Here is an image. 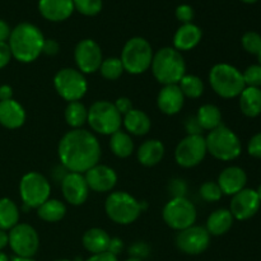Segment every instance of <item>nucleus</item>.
I'll return each mask as SVG.
<instances>
[{"instance_id":"nucleus-1","label":"nucleus","mask_w":261,"mask_h":261,"mask_svg":"<svg viewBox=\"0 0 261 261\" xmlns=\"http://www.w3.org/2000/svg\"><path fill=\"white\" fill-rule=\"evenodd\" d=\"M60 163L69 172L86 173L101 158V145L93 133L84 129H71L59 142Z\"/></svg>"},{"instance_id":"nucleus-2","label":"nucleus","mask_w":261,"mask_h":261,"mask_svg":"<svg viewBox=\"0 0 261 261\" xmlns=\"http://www.w3.org/2000/svg\"><path fill=\"white\" fill-rule=\"evenodd\" d=\"M43 42H45V36L40 28L28 22L15 25L10 31L8 38V45L12 51V56L23 64H30L37 60L38 56L42 54Z\"/></svg>"},{"instance_id":"nucleus-3","label":"nucleus","mask_w":261,"mask_h":261,"mask_svg":"<svg viewBox=\"0 0 261 261\" xmlns=\"http://www.w3.org/2000/svg\"><path fill=\"white\" fill-rule=\"evenodd\" d=\"M150 70L160 84H178L186 74L185 59L175 47H162L153 55Z\"/></svg>"},{"instance_id":"nucleus-4","label":"nucleus","mask_w":261,"mask_h":261,"mask_svg":"<svg viewBox=\"0 0 261 261\" xmlns=\"http://www.w3.org/2000/svg\"><path fill=\"white\" fill-rule=\"evenodd\" d=\"M212 89L222 98H234L246 88L242 73L233 65L226 63L216 64L209 71Z\"/></svg>"},{"instance_id":"nucleus-5","label":"nucleus","mask_w":261,"mask_h":261,"mask_svg":"<svg viewBox=\"0 0 261 261\" xmlns=\"http://www.w3.org/2000/svg\"><path fill=\"white\" fill-rule=\"evenodd\" d=\"M206 150L219 161H233L242 152L241 140L234 132L222 124L209 132L205 138Z\"/></svg>"},{"instance_id":"nucleus-6","label":"nucleus","mask_w":261,"mask_h":261,"mask_svg":"<svg viewBox=\"0 0 261 261\" xmlns=\"http://www.w3.org/2000/svg\"><path fill=\"white\" fill-rule=\"evenodd\" d=\"M153 48L148 40L143 37H133L126 41L121 51L124 70L133 75L143 74L150 68L153 60Z\"/></svg>"},{"instance_id":"nucleus-7","label":"nucleus","mask_w":261,"mask_h":261,"mask_svg":"<svg viewBox=\"0 0 261 261\" xmlns=\"http://www.w3.org/2000/svg\"><path fill=\"white\" fill-rule=\"evenodd\" d=\"M142 204L126 191H114L105 203V212L114 223L127 226L139 218Z\"/></svg>"},{"instance_id":"nucleus-8","label":"nucleus","mask_w":261,"mask_h":261,"mask_svg":"<svg viewBox=\"0 0 261 261\" xmlns=\"http://www.w3.org/2000/svg\"><path fill=\"white\" fill-rule=\"evenodd\" d=\"M87 122L97 134L112 135L121 127L122 116L112 102L101 99L92 103L88 109Z\"/></svg>"},{"instance_id":"nucleus-9","label":"nucleus","mask_w":261,"mask_h":261,"mask_svg":"<svg viewBox=\"0 0 261 261\" xmlns=\"http://www.w3.org/2000/svg\"><path fill=\"white\" fill-rule=\"evenodd\" d=\"M50 194L51 185L42 173L32 171L20 178L19 195L28 209H37L50 199Z\"/></svg>"},{"instance_id":"nucleus-10","label":"nucleus","mask_w":261,"mask_h":261,"mask_svg":"<svg viewBox=\"0 0 261 261\" xmlns=\"http://www.w3.org/2000/svg\"><path fill=\"white\" fill-rule=\"evenodd\" d=\"M54 87L63 99L81 101L88 91V83L83 73L74 68H63L54 76Z\"/></svg>"},{"instance_id":"nucleus-11","label":"nucleus","mask_w":261,"mask_h":261,"mask_svg":"<svg viewBox=\"0 0 261 261\" xmlns=\"http://www.w3.org/2000/svg\"><path fill=\"white\" fill-rule=\"evenodd\" d=\"M165 223L175 231H182L194 226L198 218L195 205L185 196L172 198L162 212Z\"/></svg>"},{"instance_id":"nucleus-12","label":"nucleus","mask_w":261,"mask_h":261,"mask_svg":"<svg viewBox=\"0 0 261 261\" xmlns=\"http://www.w3.org/2000/svg\"><path fill=\"white\" fill-rule=\"evenodd\" d=\"M9 246L15 256L32 259L40 249L37 231L28 223H18L8 232Z\"/></svg>"},{"instance_id":"nucleus-13","label":"nucleus","mask_w":261,"mask_h":261,"mask_svg":"<svg viewBox=\"0 0 261 261\" xmlns=\"http://www.w3.org/2000/svg\"><path fill=\"white\" fill-rule=\"evenodd\" d=\"M206 143L203 135H188L175 149V161L184 168H193L200 165L205 158Z\"/></svg>"},{"instance_id":"nucleus-14","label":"nucleus","mask_w":261,"mask_h":261,"mask_svg":"<svg viewBox=\"0 0 261 261\" xmlns=\"http://www.w3.org/2000/svg\"><path fill=\"white\" fill-rule=\"evenodd\" d=\"M74 60L76 69L83 74H93L99 70L103 55L101 46L92 38H84L74 48Z\"/></svg>"},{"instance_id":"nucleus-15","label":"nucleus","mask_w":261,"mask_h":261,"mask_svg":"<svg viewBox=\"0 0 261 261\" xmlns=\"http://www.w3.org/2000/svg\"><path fill=\"white\" fill-rule=\"evenodd\" d=\"M175 244L181 252L186 255H200L205 251L211 244V234L205 227L191 226L178 231Z\"/></svg>"},{"instance_id":"nucleus-16","label":"nucleus","mask_w":261,"mask_h":261,"mask_svg":"<svg viewBox=\"0 0 261 261\" xmlns=\"http://www.w3.org/2000/svg\"><path fill=\"white\" fill-rule=\"evenodd\" d=\"M260 199L257 196L256 190L246 189L232 196L229 212L234 219L239 221H247L252 218L260 209Z\"/></svg>"},{"instance_id":"nucleus-17","label":"nucleus","mask_w":261,"mask_h":261,"mask_svg":"<svg viewBox=\"0 0 261 261\" xmlns=\"http://www.w3.org/2000/svg\"><path fill=\"white\" fill-rule=\"evenodd\" d=\"M60 185L64 199L70 205L79 206L86 203L88 199L89 188L83 173L68 172L61 180Z\"/></svg>"},{"instance_id":"nucleus-18","label":"nucleus","mask_w":261,"mask_h":261,"mask_svg":"<svg viewBox=\"0 0 261 261\" xmlns=\"http://www.w3.org/2000/svg\"><path fill=\"white\" fill-rule=\"evenodd\" d=\"M89 190L96 193H109L116 186L117 175L114 168L97 163L83 173Z\"/></svg>"},{"instance_id":"nucleus-19","label":"nucleus","mask_w":261,"mask_h":261,"mask_svg":"<svg viewBox=\"0 0 261 261\" xmlns=\"http://www.w3.org/2000/svg\"><path fill=\"white\" fill-rule=\"evenodd\" d=\"M217 184L224 195L233 196L234 194L245 189L247 184V175L245 170L239 166H229L219 173Z\"/></svg>"},{"instance_id":"nucleus-20","label":"nucleus","mask_w":261,"mask_h":261,"mask_svg":"<svg viewBox=\"0 0 261 261\" xmlns=\"http://www.w3.org/2000/svg\"><path fill=\"white\" fill-rule=\"evenodd\" d=\"M185 103V96L177 84L163 86L157 96V106L165 115L172 116L178 114Z\"/></svg>"},{"instance_id":"nucleus-21","label":"nucleus","mask_w":261,"mask_h":261,"mask_svg":"<svg viewBox=\"0 0 261 261\" xmlns=\"http://www.w3.org/2000/svg\"><path fill=\"white\" fill-rule=\"evenodd\" d=\"M38 12L50 22H63L73 14V0H38Z\"/></svg>"},{"instance_id":"nucleus-22","label":"nucleus","mask_w":261,"mask_h":261,"mask_svg":"<svg viewBox=\"0 0 261 261\" xmlns=\"http://www.w3.org/2000/svg\"><path fill=\"white\" fill-rule=\"evenodd\" d=\"M25 111L15 99L0 101V125L7 129H18L25 122Z\"/></svg>"},{"instance_id":"nucleus-23","label":"nucleus","mask_w":261,"mask_h":261,"mask_svg":"<svg viewBox=\"0 0 261 261\" xmlns=\"http://www.w3.org/2000/svg\"><path fill=\"white\" fill-rule=\"evenodd\" d=\"M203 31L194 23L180 25L173 36V47L177 51H190L200 43Z\"/></svg>"},{"instance_id":"nucleus-24","label":"nucleus","mask_w":261,"mask_h":261,"mask_svg":"<svg viewBox=\"0 0 261 261\" xmlns=\"http://www.w3.org/2000/svg\"><path fill=\"white\" fill-rule=\"evenodd\" d=\"M165 157V145L158 139H148L138 148L137 158L145 167L157 166Z\"/></svg>"},{"instance_id":"nucleus-25","label":"nucleus","mask_w":261,"mask_h":261,"mask_svg":"<svg viewBox=\"0 0 261 261\" xmlns=\"http://www.w3.org/2000/svg\"><path fill=\"white\" fill-rule=\"evenodd\" d=\"M122 125L126 129L127 134L143 137V135H147L149 133L150 127H152V121H150V117L144 111L133 109L132 111L124 115Z\"/></svg>"},{"instance_id":"nucleus-26","label":"nucleus","mask_w":261,"mask_h":261,"mask_svg":"<svg viewBox=\"0 0 261 261\" xmlns=\"http://www.w3.org/2000/svg\"><path fill=\"white\" fill-rule=\"evenodd\" d=\"M233 216L229 209H217L206 219V231L211 236H223L233 226Z\"/></svg>"},{"instance_id":"nucleus-27","label":"nucleus","mask_w":261,"mask_h":261,"mask_svg":"<svg viewBox=\"0 0 261 261\" xmlns=\"http://www.w3.org/2000/svg\"><path fill=\"white\" fill-rule=\"evenodd\" d=\"M110 240H111V237L105 229L89 228L88 231L84 232L82 242H83V246L87 251L91 252L92 255H96L106 252L109 250Z\"/></svg>"},{"instance_id":"nucleus-28","label":"nucleus","mask_w":261,"mask_h":261,"mask_svg":"<svg viewBox=\"0 0 261 261\" xmlns=\"http://www.w3.org/2000/svg\"><path fill=\"white\" fill-rule=\"evenodd\" d=\"M240 109L247 117H256L261 114V89L246 87L240 94Z\"/></svg>"},{"instance_id":"nucleus-29","label":"nucleus","mask_w":261,"mask_h":261,"mask_svg":"<svg viewBox=\"0 0 261 261\" xmlns=\"http://www.w3.org/2000/svg\"><path fill=\"white\" fill-rule=\"evenodd\" d=\"M195 117L201 129L208 130V132H212L222 125V112L216 105L206 103L200 106Z\"/></svg>"},{"instance_id":"nucleus-30","label":"nucleus","mask_w":261,"mask_h":261,"mask_svg":"<svg viewBox=\"0 0 261 261\" xmlns=\"http://www.w3.org/2000/svg\"><path fill=\"white\" fill-rule=\"evenodd\" d=\"M110 149L116 157L127 158L134 152V140L121 129L110 135Z\"/></svg>"},{"instance_id":"nucleus-31","label":"nucleus","mask_w":261,"mask_h":261,"mask_svg":"<svg viewBox=\"0 0 261 261\" xmlns=\"http://www.w3.org/2000/svg\"><path fill=\"white\" fill-rule=\"evenodd\" d=\"M19 223V209L9 198L0 199V229L9 232Z\"/></svg>"},{"instance_id":"nucleus-32","label":"nucleus","mask_w":261,"mask_h":261,"mask_svg":"<svg viewBox=\"0 0 261 261\" xmlns=\"http://www.w3.org/2000/svg\"><path fill=\"white\" fill-rule=\"evenodd\" d=\"M66 214V205L58 199H48L37 208V216L47 223L61 221Z\"/></svg>"},{"instance_id":"nucleus-33","label":"nucleus","mask_w":261,"mask_h":261,"mask_svg":"<svg viewBox=\"0 0 261 261\" xmlns=\"http://www.w3.org/2000/svg\"><path fill=\"white\" fill-rule=\"evenodd\" d=\"M64 116H65V121L69 126L73 127V129H82V126L87 124L88 109L81 101L68 102Z\"/></svg>"},{"instance_id":"nucleus-34","label":"nucleus","mask_w":261,"mask_h":261,"mask_svg":"<svg viewBox=\"0 0 261 261\" xmlns=\"http://www.w3.org/2000/svg\"><path fill=\"white\" fill-rule=\"evenodd\" d=\"M177 86L180 87L184 96L188 98H199L204 93L203 81L198 75L193 74H185Z\"/></svg>"},{"instance_id":"nucleus-35","label":"nucleus","mask_w":261,"mask_h":261,"mask_svg":"<svg viewBox=\"0 0 261 261\" xmlns=\"http://www.w3.org/2000/svg\"><path fill=\"white\" fill-rule=\"evenodd\" d=\"M124 66H122L120 58H107L103 59L101 66H99V73L107 81H116L124 73Z\"/></svg>"},{"instance_id":"nucleus-36","label":"nucleus","mask_w":261,"mask_h":261,"mask_svg":"<svg viewBox=\"0 0 261 261\" xmlns=\"http://www.w3.org/2000/svg\"><path fill=\"white\" fill-rule=\"evenodd\" d=\"M73 4L74 10H78L86 17H94L99 14L103 7L102 0H73Z\"/></svg>"},{"instance_id":"nucleus-37","label":"nucleus","mask_w":261,"mask_h":261,"mask_svg":"<svg viewBox=\"0 0 261 261\" xmlns=\"http://www.w3.org/2000/svg\"><path fill=\"white\" fill-rule=\"evenodd\" d=\"M199 194H200L201 199L204 201H208V203H214V201L221 200L222 195H223L221 188H219V185L216 181H206V182H204L200 186Z\"/></svg>"},{"instance_id":"nucleus-38","label":"nucleus","mask_w":261,"mask_h":261,"mask_svg":"<svg viewBox=\"0 0 261 261\" xmlns=\"http://www.w3.org/2000/svg\"><path fill=\"white\" fill-rule=\"evenodd\" d=\"M241 43L244 50L252 55H257L261 51V36L254 31L245 33L241 38Z\"/></svg>"},{"instance_id":"nucleus-39","label":"nucleus","mask_w":261,"mask_h":261,"mask_svg":"<svg viewBox=\"0 0 261 261\" xmlns=\"http://www.w3.org/2000/svg\"><path fill=\"white\" fill-rule=\"evenodd\" d=\"M244 76V82L246 87H255V88H260L261 87V65L259 64H254L250 65L249 68L245 69L242 73Z\"/></svg>"},{"instance_id":"nucleus-40","label":"nucleus","mask_w":261,"mask_h":261,"mask_svg":"<svg viewBox=\"0 0 261 261\" xmlns=\"http://www.w3.org/2000/svg\"><path fill=\"white\" fill-rule=\"evenodd\" d=\"M176 18L177 20H180L182 24H186V23H193L194 17H195V13H194L193 7L188 4H181L176 8Z\"/></svg>"},{"instance_id":"nucleus-41","label":"nucleus","mask_w":261,"mask_h":261,"mask_svg":"<svg viewBox=\"0 0 261 261\" xmlns=\"http://www.w3.org/2000/svg\"><path fill=\"white\" fill-rule=\"evenodd\" d=\"M129 254L132 255V257H134V259L143 260L144 257L148 256V254H149V247H148V245H145L144 242H135V244L129 249Z\"/></svg>"},{"instance_id":"nucleus-42","label":"nucleus","mask_w":261,"mask_h":261,"mask_svg":"<svg viewBox=\"0 0 261 261\" xmlns=\"http://www.w3.org/2000/svg\"><path fill=\"white\" fill-rule=\"evenodd\" d=\"M247 152L251 157L261 158V133H257L250 139L247 144Z\"/></svg>"},{"instance_id":"nucleus-43","label":"nucleus","mask_w":261,"mask_h":261,"mask_svg":"<svg viewBox=\"0 0 261 261\" xmlns=\"http://www.w3.org/2000/svg\"><path fill=\"white\" fill-rule=\"evenodd\" d=\"M114 105L115 107H116L117 111L121 114V116H124V115H126L127 112L132 111V110L134 109V107H133L132 99L127 98V97H119V98L114 102Z\"/></svg>"},{"instance_id":"nucleus-44","label":"nucleus","mask_w":261,"mask_h":261,"mask_svg":"<svg viewBox=\"0 0 261 261\" xmlns=\"http://www.w3.org/2000/svg\"><path fill=\"white\" fill-rule=\"evenodd\" d=\"M12 51L8 42H0V69L5 68L12 60Z\"/></svg>"},{"instance_id":"nucleus-45","label":"nucleus","mask_w":261,"mask_h":261,"mask_svg":"<svg viewBox=\"0 0 261 261\" xmlns=\"http://www.w3.org/2000/svg\"><path fill=\"white\" fill-rule=\"evenodd\" d=\"M186 132H188V135H201L203 134V129L199 125L198 120H196L195 116L188 117L185 122Z\"/></svg>"},{"instance_id":"nucleus-46","label":"nucleus","mask_w":261,"mask_h":261,"mask_svg":"<svg viewBox=\"0 0 261 261\" xmlns=\"http://www.w3.org/2000/svg\"><path fill=\"white\" fill-rule=\"evenodd\" d=\"M60 51V45L56 40H53V38H48L46 40L45 38V42H43L42 46V54L48 56H55L56 54H59Z\"/></svg>"},{"instance_id":"nucleus-47","label":"nucleus","mask_w":261,"mask_h":261,"mask_svg":"<svg viewBox=\"0 0 261 261\" xmlns=\"http://www.w3.org/2000/svg\"><path fill=\"white\" fill-rule=\"evenodd\" d=\"M170 190L171 193H173V198H180V196H185L186 194V190H188V188H186V184L184 180H173L172 182L170 184Z\"/></svg>"},{"instance_id":"nucleus-48","label":"nucleus","mask_w":261,"mask_h":261,"mask_svg":"<svg viewBox=\"0 0 261 261\" xmlns=\"http://www.w3.org/2000/svg\"><path fill=\"white\" fill-rule=\"evenodd\" d=\"M122 250H124V242H122V240L117 239V237L110 240L109 250H107V251L111 252V254L115 255V256H117L119 254H121Z\"/></svg>"},{"instance_id":"nucleus-49","label":"nucleus","mask_w":261,"mask_h":261,"mask_svg":"<svg viewBox=\"0 0 261 261\" xmlns=\"http://www.w3.org/2000/svg\"><path fill=\"white\" fill-rule=\"evenodd\" d=\"M86 261H119L117 256L112 255L111 252L106 251V252H102V254H96V255H92L89 259H87Z\"/></svg>"},{"instance_id":"nucleus-50","label":"nucleus","mask_w":261,"mask_h":261,"mask_svg":"<svg viewBox=\"0 0 261 261\" xmlns=\"http://www.w3.org/2000/svg\"><path fill=\"white\" fill-rule=\"evenodd\" d=\"M10 27L5 20L0 19V42H8L10 35Z\"/></svg>"},{"instance_id":"nucleus-51","label":"nucleus","mask_w":261,"mask_h":261,"mask_svg":"<svg viewBox=\"0 0 261 261\" xmlns=\"http://www.w3.org/2000/svg\"><path fill=\"white\" fill-rule=\"evenodd\" d=\"M13 98V88L8 84L0 86V101H8Z\"/></svg>"},{"instance_id":"nucleus-52","label":"nucleus","mask_w":261,"mask_h":261,"mask_svg":"<svg viewBox=\"0 0 261 261\" xmlns=\"http://www.w3.org/2000/svg\"><path fill=\"white\" fill-rule=\"evenodd\" d=\"M9 245V237H8V232L0 229V251Z\"/></svg>"},{"instance_id":"nucleus-53","label":"nucleus","mask_w":261,"mask_h":261,"mask_svg":"<svg viewBox=\"0 0 261 261\" xmlns=\"http://www.w3.org/2000/svg\"><path fill=\"white\" fill-rule=\"evenodd\" d=\"M10 261H36V260L28 259V257H18V256H15V257H13V259L10 260Z\"/></svg>"},{"instance_id":"nucleus-54","label":"nucleus","mask_w":261,"mask_h":261,"mask_svg":"<svg viewBox=\"0 0 261 261\" xmlns=\"http://www.w3.org/2000/svg\"><path fill=\"white\" fill-rule=\"evenodd\" d=\"M0 261H10L7 254H4L3 251H0Z\"/></svg>"},{"instance_id":"nucleus-55","label":"nucleus","mask_w":261,"mask_h":261,"mask_svg":"<svg viewBox=\"0 0 261 261\" xmlns=\"http://www.w3.org/2000/svg\"><path fill=\"white\" fill-rule=\"evenodd\" d=\"M242 3H246V4H254V3H256L257 0H241Z\"/></svg>"},{"instance_id":"nucleus-56","label":"nucleus","mask_w":261,"mask_h":261,"mask_svg":"<svg viewBox=\"0 0 261 261\" xmlns=\"http://www.w3.org/2000/svg\"><path fill=\"white\" fill-rule=\"evenodd\" d=\"M256 193H257V196H259V199H260V201H261V185L259 186V188H257Z\"/></svg>"},{"instance_id":"nucleus-57","label":"nucleus","mask_w":261,"mask_h":261,"mask_svg":"<svg viewBox=\"0 0 261 261\" xmlns=\"http://www.w3.org/2000/svg\"><path fill=\"white\" fill-rule=\"evenodd\" d=\"M125 261H143V260H139V259H134V257H130V259L125 260Z\"/></svg>"},{"instance_id":"nucleus-58","label":"nucleus","mask_w":261,"mask_h":261,"mask_svg":"<svg viewBox=\"0 0 261 261\" xmlns=\"http://www.w3.org/2000/svg\"><path fill=\"white\" fill-rule=\"evenodd\" d=\"M257 59H259V65H261V51L257 54Z\"/></svg>"},{"instance_id":"nucleus-59","label":"nucleus","mask_w":261,"mask_h":261,"mask_svg":"<svg viewBox=\"0 0 261 261\" xmlns=\"http://www.w3.org/2000/svg\"><path fill=\"white\" fill-rule=\"evenodd\" d=\"M54 261H70V260H66V259H58V260H54Z\"/></svg>"}]
</instances>
